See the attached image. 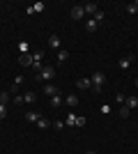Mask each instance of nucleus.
Here are the masks:
<instances>
[{"instance_id":"15","label":"nucleus","mask_w":138,"mask_h":154,"mask_svg":"<svg viewBox=\"0 0 138 154\" xmlns=\"http://www.w3.org/2000/svg\"><path fill=\"white\" fill-rule=\"evenodd\" d=\"M35 101H37V94H35L32 90H30V92H26V94H23V103H35Z\"/></svg>"},{"instance_id":"1","label":"nucleus","mask_w":138,"mask_h":154,"mask_svg":"<svg viewBox=\"0 0 138 154\" xmlns=\"http://www.w3.org/2000/svg\"><path fill=\"white\" fill-rule=\"evenodd\" d=\"M53 76H55V67H51V64H44L39 74H35V81H51Z\"/></svg>"},{"instance_id":"28","label":"nucleus","mask_w":138,"mask_h":154,"mask_svg":"<svg viewBox=\"0 0 138 154\" xmlns=\"http://www.w3.org/2000/svg\"><path fill=\"white\" fill-rule=\"evenodd\" d=\"M14 106H21V103H23V94H14Z\"/></svg>"},{"instance_id":"31","label":"nucleus","mask_w":138,"mask_h":154,"mask_svg":"<svg viewBox=\"0 0 138 154\" xmlns=\"http://www.w3.org/2000/svg\"><path fill=\"white\" fill-rule=\"evenodd\" d=\"M124 99H127V97L122 94V92H118V94H115V101H118V103H124Z\"/></svg>"},{"instance_id":"19","label":"nucleus","mask_w":138,"mask_h":154,"mask_svg":"<svg viewBox=\"0 0 138 154\" xmlns=\"http://www.w3.org/2000/svg\"><path fill=\"white\" fill-rule=\"evenodd\" d=\"M9 101H12V94H9V92H0V103H5V106H7Z\"/></svg>"},{"instance_id":"9","label":"nucleus","mask_w":138,"mask_h":154,"mask_svg":"<svg viewBox=\"0 0 138 154\" xmlns=\"http://www.w3.org/2000/svg\"><path fill=\"white\" fill-rule=\"evenodd\" d=\"M39 113H35V110H28V113H26V122H30V124H37V122H39Z\"/></svg>"},{"instance_id":"14","label":"nucleus","mask_w":138,"mask_h":154,"mask_svg":"<svg viewBox=\"0 0 138 154\" xmlns=\"http://www.w3.org/2000/svg\"><path fill=\"white\" fill-rule=\"evenodd\" d=\"M76 117H78L76 113H69V115L65 117V127H76Z\"/></svg>"},{"instance_id":"24","label":"nucleus","mask_w":138,"mask_h":154,"mask_svg":"<svg viewBox=\"0 0 138 154\" xmlns=\"http://www.w3.org/2000/svg\"><path fill=\"white\" fill-rule=\"evenodd\" d=\"M127 12H129V14H138V7H136V2H129V5H127Z\"/></svg>"},{"instance_id":"11","label":"nucleus","mask_w":138,"mask_h":154,"mask_svg":"<svg viewBox=\"0 0 138 154\" xmlns=\"http://www.w3.org/2000/svg\"><path fill=\"white\" fill-rule=\"evenodd\" d=\"M44 94H48V97H55V94H60V90L55 88L53 83H46L44 85Z\"/></svg>"},{"instance_id":"34","label":"nucleus","mask_w":138,"mask_h":154,"mask_svg":"<svg viewBox=\"0 0 138 154\" xmlns=\"http://www.w3.org/2000/svg\"><path fill=\"white\" fill-rule=\"evenodd\" d=\"M136 7H138V0H136Z\"/></svg>"},{"instance_id":"33","label":"nucleus","mask_w":138,"mask_h":154,"mask_svg":"<svg viewBox=\"0 0 138 154\" xmlns=\"http://www.w3.org/2000/svg\"><path fill=\"white\" fill-rule=\"evenodd\" d=\"M133 85H136V88H138V78H136V81H133Z\"/></svg>"},{"instance_id":"16","label":"nucleus","mask_w":138,"mask_h":154,"mask_svg":"<svg viewBox=\"0 0 138 154\" xmlns=\"http://www.w3.org/2000/svg\"><path fill=\"white\" fill-rule=\"evenodd\" d=\"M97 28H99V23H97L94 19H87V21H85V30H87V32H94Z\"/></svg>"},{"instance_id":"30","label":"nucleus","mask_w":138,"mask_h":154,"mask_svg":"<svg viewBox=\"0 0 138 154\" xmlns=\"http://www.w3.org/2000/svg\"><path fill=\"white\" fill-rule=\"evenodd\" d=\"M5 117H7V106L0 103V120H5Z\"/></svg>"},{"instance_id":"6","label":"nucleus","mask_w":138,"mask_h":154,"mask_svg":"<svg viewBox=\"0 0 138 154\" xmlns=\"http://www.w3.org/2000/svg\"><path fill=\"white\" fill-rule=\"evenodd\" d=\"M19 64H21V67H32V53L19 55Z\"/></svg>"},{"instance_id":"8","label":"nucleus","mask_w":138,"mask_h":154,"mask_svg":"<svg viewBox=\"0 0 138 154\" xmlns=\"http://www.w3.org/2000/svg\"><path fill=\"white\" fill-rule=\"evenodd\" d=\"M124 106H127V108H129V110H136L138 108V97H127V99H124Z\"/></svg>"},{"instance_id":"29","label":"nucleus","mask_w":138,"mask_h":154,"mask_svg":"<svg viewBox=\"0 0 138 154\" xmlns=\"http://www.w3.org/2000/svg\"><path fill=\"white\" fill-rule=\"evenodd\" d=\"M53 127L58 129V131H62V129H65V120H55V122H53Z\"/></svg>"},{"instance_id":"3","label":"nucleus","mask_w":138,"mask_h":154,"mask_svg":"<svg viewBox=\"0 0 138 154\" xmlns=\"http://www.w3.org/2000/svg\"><path fill=\"white\" fill-rule=\"evenodd\" d=\"M44 9H46V5H44V2H32V5H30V7L26 9V14H41Z\"/></svg>"},{"instance_id":"25","label":"nucleus","mask_w":138,"mask_h":154,"mask_svg":"<svg viewBox=\"0 0 138 154\" xmlns=\"http://www.w3.org/2000/svg\"><path fill=\"white\" fill-rule=\"evenodd\" d=\"M23 81H26V78L21 76V74H19V76H14V90H16V88H19V85L23 83Z\"/></svg>"},{"instance_id":"21","label":"nucleus","mask_w":138,"mask_h":154,"mask_svg":"<svg viewBox=\"0 0 138 154\" xmlns=\"http://www.w3.org/2000/svg\"><path fill=\"white\" fill-rule=\"evenodd\" d=\"M37 127H39V129H48V127H51V120H46V117H39Z\"/></svg>"},{"instance_id":"18","label":"nucleus","mask_w":138,"mask_h":154,"mask_svg":"<svg viewBox=\"0 0 138 154\" xmlns=\"http://www.w3.org/2000/svg\"><path fill=\"white\" fill-rule=\"evenodd\" d=\"M19 51H21V55H26V53H30V44H28L26 39H21V42H19Z\"/></svg>"},{"instance_id":"12","label":"nucleus","mask_w":138,"mask_h":154,"mask_svg":"<svg viewBox=\"0 0 138 154\" xmlns=\"http://www.w3.org/2000/svg\"><path fill=\"white\" fill-rule=\"evenodd\" d=\"M78 101H81V99H78L76 94H69V97H65V103L69 106V108H76V106H78Z\"/></svg>"},{"instance_id":"13","label":"nucleus","mask_w":138,"mask_h":154,"mask_svg":"<svg viewBox=\"0 0 138 154\" xmlns=\"http://www.w3.org/2000/svg\"><path fill=\"white\" fill-rule=\"evenodd\" d=\"M131 55H127V58H122V60H120V62H118V67H120V69H122V71H127V69H129V67H131Z\"/></svg>"},{"instance_id":"22","label":"nucleus","mask_w":138,"mask_h":154,"mask_svg":"<svg viewBox=\"0 0 138 154\" xmlns=\"http://www.w3.org/2000/svg\"><path fill=\"white\" fill-rule=\"evenodd\" d=\"M129 115H131V110H129V108L124 106V103H122V106H120V117H124V120H127Z\"/></svg>"},{"instance_id":"23","label":"nucleus","mask_w":138,"mask_h":154,"mask_svg":"<svg viewBox=\"0 0 138 154\" xmlns=\"http://www.w3.org/2000/svg\"><path fill=\"white\" fill-rule=\"evenodd\" d=\"M92 19L97 21V23H101V21H104V19H106V14H104V12H101V9H99V12H97V14H94V16H92Z\"/></svg>"},{"instance_id":"20","label":"nucleus","mask_w":138,"mask_h":154,"mask_svg":"<svg viewBox=\"0 0 138 154\" xmlns=\"http://www.w3.org/2000/svg\"><path fill=\"white\" fill-rule=\"evenodd\" d=\"M67 58H69V51H65V48H60V51H58V62H65Z\"/></svg>"},{"instance_id":"10","label":"nucleus","mask_w":138,"mask_h":154,"mask_svg":"<svg viewBox=\"0 0 138 154\" xmlns=\"http://www.w3.org/2000/svg\"><path fill=\"white\" fill-rule=\"evenodd\" d=\"M83 12H85V14H92V16H94V14L99 12V5H97V2H87V5H83Z\"/></svg>"},{"instance_id":"2","label":"nucleus","mask_w":138,"mask_h":154,"mask_svg":"<svg viewBox=\"0 0 138 154\" xmlns=\"http://www.w3.org/2000/svg\"><path fill=\"white\" fill-rule=\"evenodd\" d=\"M90 81H92V88H101V85L106 83V76H104V71H94L90 76Z\"/></svg>"},{"instance_id":"27","label":"nucleus","mask_w":138,"mask_h":154,"mask_svg":"<svg viewBox=\"0 0 138 154\" xmlns=\"http://www.w3.org/2000/svg\"><path fill=\"white\" fill-rule=\"evenodd\" d=\"M85 122H87V120H85V117H76V127H78V129H83V127H85Z\"/></svg>"},{"instance_id":"17","label":"nucleus","mask_w":138,"mask_h":154,"mask_svg":"<svg viewBox=\"0 0 138 154\" xmlns=\"http://www.w3.org/2000/svg\"><path fill=\"white\" fill-rule=\"evenodd\" d=\"M62 101H65V97H62V94H55V97H51V106H53V108L62 106Z\"/></svg>"},{"instance_id":"7","label":"nucleus","mask_w":138,"mask_h":154,"mask_svg":"<svg viewBox=\"0 0 138 154\" xmlns=\"http://www.w3.org/2000/svg\"><path fill=\"white\" fill-rule=\"evenodd\" d=\"M48 46H51L53 51H60L62 42H60V37H58V35H51V37H48Z\"/></svg>"},{"instance_id":"26","label":"nucleus","mask_w":138,"mask_h":154,"mask_svg":"<svg viewBox=\"0 0 138 154\" xmlns=\"http://www.w3.org/2000/svg\"><path fill=\"white\" fill-rule=\"evenodd\" d=\"M99 110H101L104 115H111V113H113V108H111V106H108V103H104V106H101V108H99Z\"/></svg>"},{"instance_id":"4","label":"nucleus","mask_w":138,"mask_h":154,"mask_svg":"<svg viewBox=\"0 0 138 154\" xmlns=\"http://www.w3.org/2000/svg\"><path fill=\"white\" fill-rule=\"evenodd\" d=\"M83 16H85V12H83V5L72 7V19H74V21H81Z\"/></svg>"},{"instance_id":"32","label":"nucleus","mask_w":138,"mask_h":154,"mask_svg":"<svg viewBox=\"0 0 138 154\" xmlns=\"http://www.w3.org/2000/svg\"><path fill=\"white\" fill-rule=\"evenodd\" d=\"M85 154H97V152H94V149H87V152Z\"/></svg>"},{"instance_id":"5","label":"nucleus","mask_w":138,"mask_h":154,"mask_svg":"<svg viewBox=\"0 0 138 154\" xmlns=\"http://www.w3.org/2000/svg\"><path fill=\"white\" fill-rule=\"evenodd\" d=\"M76 88H78V90H92V81L90 78H78V81H76Z\"/></svg>"}]
</instances>
